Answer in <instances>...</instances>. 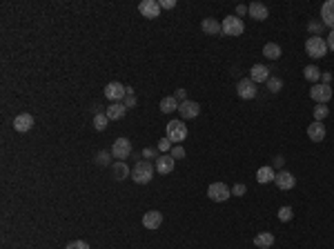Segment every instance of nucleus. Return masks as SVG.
Instances as JSON below:
<instances>
[{
  "label": "nucleus",
  "instance_id": "obj_18",
  "mask_svg": "<svg viewBox=\"0 0 334 249\" xmlns=\"http://www.w3.org/2000/svg\"><path fill=\"white\" fill-rule=\"evenodd\" d=\"M321 18H323V25L334 29V0L323 2V7H321Z\"/></svg>",
  "mask_w": 334,
  "mask_h": 249
},
{
  "label": "nucleus",
  "instance_id": "obj_36",
  "mask_svg": "<svg viewBox=\"0 0 334 249\" xmlns=\"http://www.w3.org/2000/svg\"><path fill=\"white\" fill-rule=\"evenodd\" d=\"M172 158H174V160L185 158V149H183V147H178V145H176V147H172Z\"/></svg>",
  "mask_w": 334,
  "mask_h": 249
},
{
  "label": "nucleus",
  "instance_id": "obj_45",
  "mask_svg": "<svg viewBox=\"0 0 334 249\" xmlns=\"http://www.w3.org/2000/svg\"><path fill=\"white\" fill-rule=\"evenodd\" d=\"M321 80H323V85H330V80H332V74H321Z\"/></svg>",
  "mask_w": 334,
  "mask_h": 249
},
{
  "label": "nucleus",
  "instance_id": "obj_29",
  "mask_svg": "<svg viewBox=\"0 0 334 249\" xmlns=\"http://www.w3.org/2000/svg\"><path fill=\"white\" fill-rule=\"evenodd\" d=\"M267 89H270L272 94H278V91L283 89V80L281 78H272L270 76V78H267Z\"/></svg>",
  "mask_w": 334,
  "mask_h": 249
},
{
  "label": "nucleus",
  "instance_id": "obj_25",
  "mask_svg": "<svg viewBox=\"0 0 334 249\" xmlns=\"http://www.w3.org/2000/svg\"><path fill=\"white\" fill-rule=\"evenodd\" d=\"M303 76H305V80H310V83L316 85L318 78H321V69H318L316 65H308V67L303 69Z\"/></svg>",
  "mask_w": 334,
  "mask_h": 249
},
{
  "label": "nucleus",
  "instance_id": "obj_35",
  "mask_svg": "<svg viewBox=\"0 0 334 249\" xmlns=\"http://www.w3.org/2000/svg\"><path fill=\"white\" fill-rule=\"evenodd\" d=\"M169 149H172V140L165 136L161 143H158V151H163V154H165V151H169Z\"/></svg>",
  "mask_w": 334,
  "mask_h": 249
},
{
  "label": "nucleus",
  "instance_id": "obj_34",
  "mask_svg": "<svg viewBox=\"0 0 334 249\" xmlns=\"http://www.w3.org/2000/svg\"><path fill=\"white\" fill-rule=\"evenodd\" d=\"M65 249H89V245L85 240H72V243H67Z\"/></svg>",
  "mask_w": 334,
  "mask_h": 249
},
{
  "label": "nucleus",
  "instance_id": "obj_22",
  "mask_svg": "<svg viewBox=\"0 0 334 249\" xmlns=\"http://www.w3.org/2000/svg\"><path fill=\"white\" fill-rule=\"evenodd\" d=\"M274 169L272 167H261V169L256 171V181L261 183V185H267V183H274Z\"/></svg>",
  "mask_w": 334,
  "mask_h": 249
},
{
  "label": "nucleus",
  "instance_id": "obj_44",
  "mask_svg": "<svg viewBox=\"0 0 334 249\" xmlns=\"http://www.w3.org/2000/svg\"><path fill=\"white\" fill-rule=\"evenodd\" d=\"M283 163H285V160H283V156H277V158H274V167H277V169H281Z\"/></svg>",
  "mask_w": 334,
  "mask_h": 249
},
{
  "label": "nucleus",
  "instance_id": "obj_26",
  "mask_svg": "<svg viewBox=\"0 0 334 249\" xmlns=\"http://www.w3.org/2000/svg\"><path fill=\"white\" fill-rule=\"evenodd\" d=\"M111 171H114V178L116 181H125L127 176H130V169H127V165L125 163H114L111 165Z\"/></svg>",
  "mask_w": 334,
  "mask_h": 249
},
{
  "label": "nucleus",
  "instance_id": "obj_20",
  "mask_svg": "<svg viewBox=\"0 0 334 249\" xmlns=\"http://www.w3.org/2000/svg\"><path fill=\"white\" fill-rule=\"evenodd\" d=\"M201 27H203V32L209 33V36H219V33H223V25H221L219 20H214V18H205V20L201 22Z\"/></svg>",
  "mask_w": 334,
  "mask_h": 249
},
{
  "label": "nucleus",
  "instance_id": "obj_11",
  "mask_svg": "<svg viewBox=\"0 0 334 249\" xmlns=\"http://www.w3.org/2000/svg\"><path fill=\"white\" fill-rule=\"evenodd\" d=\"M138 11L145 18H158L161 16V2L158 0H143L141 5H138Z\"/></svg>",
  "mask_w": 334,
  "mask_h": 249
},
{
  "label": "nucleus",
  "instance_id": "obj_1",
  "mask_svg": "<svg viewBox=\"0 0 334 249\" xmlns=\"http://www.w3.org/2000/svg\"><path fill=\"white\" fill-rule=\"evenodd\" d=\"M154 171H156V167H154L149 160H138L136 167L131 169V181H134L136 185H147V183L154 178Z\"/></svg>",
  "mask_w": 334,
  "mask_h": 249
},
{
  "label": "nucleus",
  "instance_id": "obj_27",
  "mask_svg": "<svg viewBox=\"0 0 334 249\" xmlns=\"http://www.w3.org/2000/svg\"><path fill=\"white\" fill-rule=\"evenodd\" d=\"M263 56H265V58H270V60H277L278 56H281V45L267 43L265 47H263Z\"/></svg>",
  "mask_w": 334,
  "mask_h": 249
},
{
  "label": "nucleus",
  "instance_id": "obj_16",
  "mask_svg": "<svg viewBox=\"0 0 334 249\" xmlns=\"http://www.w3.org/2000/svg\"><path fill=\"white\" fill-rule=\"evenodd\" d=\"M308 138L312 140V143H323L325 140V127L321 125V122L314 120L312 125H308Z\"/></svg>",
  "mask_w": 334,
  "mask_h": 249
},
{
  "label": "nucleus",
  "instance_id": "obj_2",
  "mask_svg": "<svg viewBox=\"0 0 334 249\" xmlns=\"http://www.w3.org/2000/svg\"><path fill=\"white\" fill-rule=\"evenodd\" d=\"M305 51H308L310 58H323L328 53V43L321 36H310L305 40Z\"/></svg>",
  "mask_w": 334,
  "mask_h": 249
},
{
  "label": "nucleus",
  "instance_id": "obj_6",
  "mask_svg": "<svg viewBox=\"0 0 334 249\" xmlns=\"http://www.w3.org/2000/svg\"><path fill=\"white\" fill-rule=\"evenodd\" d=\"M221 25H223L225 36H241V33L245 32V25H243V20L239 16H227Z\"/></svg>",
  "mask_w": 334,
  "mask_h": 249
},
{
  "label": "nucleus",
  "instance_id": "obj_21",
  "mask_svg": "<svg viewBox=\"0 0 334 249\" xmlns=\"http://www.w3.org/2000/svg\"><path fill=\"white\" fill-rule=\"evenodd\" d=\"M107 118H110V120H120V118L125 116L127 114V107L123 105V102H114V105H110L107 107Z\"/></svg>",
  "mask_w": 334,
  "mask_h": 249
},
{
  "label": "nucleus",
  "instance_id": "obj_40",
  "mask_svg": "<svg viewBox=\"0 0 334 249\" xmlns=\"http://www.w3.org/2000/svg\"><path fill=\"white\" fill-rule=\"evenodd\" d=\"M174 7H176V2H174V0H163V2H161V9H174Z\"/></svg>",
  "mask_w": 334,
  "mask_h": 249
},
{
  "label": "nucleus",
  "instance_id": "obj_7",
  "mask_svg": "<svg viewBox=\"0 0 334 249\" xmlns=\"http://www.w3.org/2000/svg\"><path fill=\"white\" fill-rule=\"evenodd\" d=\"M236 91H239V96L243 98V100H252V98H256V94H259V89H256V83H254L252 78L239 80V85H236Z\"/></svg>",
  "mask_w": 334,
  "mask_h": 249
},
{
  "label": "nucleus",
  "instance_id": "obj_15",
  "mask_svg": "<svg viewBox=\"0 0 334 249\" xmlns=\"http://www.w3.org/2000/svg\"><path fill=\"white\" fill-rule=\"evenodd\" d=\"M163 225V214L156 212V209H151L143 216V227L145 229H158Z\"/></svg>",
  "mask_w": 334,
  "mask_h": 249
},
{
  "label": "nucleus",
  "instance_id": "obj_4",
  "mask_svg": "<svg viewBox=\"0 0 334 249\" xmlns=\"http://www.w3.org/2000/svg\"><path fill=\"white\" fill-rule=\"evenodd\" d=\"M207 196H209V200H214V202H225L232 196V189L225 185V183H212V185L207 187Z\"/></svg>",
  "mask_w": 334,
  "mask_h": 249
},
{
  "label": "nucleus",
  "instance_id": "obj_5",
  "mask_svg": "<svg viewBox=\"0 0 334 249\" xmlns=\"http://www.w3.org/2000/svg\"><path fill=\"white\" fill-rule=\"evenodd\" d=\"M111 156H114L116 160H123L125 158H130L131 156V143L127 140V138H116L114 140V145H111Z\"/></svg>",
  "mask_w": 334,
  "mask_h": 249
},
{
  "label": "nucleus",
  "instance_id": "obj_9",
  "mask_svg": "<svg viewBox=\"0 0 334 249\" xmlns=\"http://www.w3.org/2000/svg\"><path fill=\"white\" fill-rule=\"evenodd\" d=\"M310 98H312V100H316L318 105H325V102L332 98V87H330V85H318V83H316V85L310 89Z\"/></svg>",
  "mask_w": 334,
  "mask_h": 249
},
{
  "label": "nucleus",
  "instance_id": "obj_33",
  "mask_svg": "<svg viewBox=\"0 0 334 249\" xmlns=\"http://www.w3.org/2000/svg\"><path fill=\"white\" fill-rule=\"evenodd\" d=\"M123 105H125L127 109L136 105V96H134V89H131V87H127V96H125V100H123Z\"/></svg>",
  "mask_w": 334,
  "mask_h": 249
},
{
  "label": "nucleus",
  "instance_id": "obj_14",
  "mask_svg": "<svg viewBox=\"0 0 334 249\" xmlns=\"http://www.w3.org/2000/svg\"><path fill=\"white\" fill-rule=\"evenodd\" d=\"M34 127V116L32 114H18L16 118H14V129L20 133L29 132V129Z\"/></svg>",
  "mask_w": 334,
  "mask_h": 249
},
{
  "label": "nucleus",
  "instance_id": "obj_30",
  "mask_svg": "<svg viewBox=\"0 0 334 249\" xmlns=\"http://www.w3.org/2000/svg\"><path fill=\"white\" fill-rule=\"evenodd\" d=\"M328 114H330V109L325 105H316V107H314V120H316V122H321L323 118H328Z\"/></svg>",
  "mask_w": 334,
  "mask_h": 249
},
{
  "label": "nucleus",
  "instance_id": "obj_39",
  "mask_svg": "<svg viewBox=\"0 0 334 249\" xmlns=\"http://www.w3.org/2000/svg\"><path fill=\"white\" fill-rule=\"evenodd\" d=\"M308 29H310V32H321V29H323V22H310V25H308Z\"/></svg>",
  "mask_w": 334,
  "mask_h": 249
},
{
  "label": "nucleus",
  "instance_id": "obj_12",
  "mask_svg": "<svg viewBox=\"0 0 334 249\" xmlns=\"http://www.w3.org/2000/svg\"><path fill=\"white\" fill-rule=\"evenodd\" d=\"M174 163H176V160L172 158V154H163V156H158V158H156V171H158L161 176L172 174V171H174Z\"/></svg>",
  "mask_w": 334,
  "mask_h": 249
},
{
  "label": "nucleus",
  "instance_id": "obj_19",
  "mask_svg": "<svg viewBox=\"0 0 334 249\" xmlns=\"http://www.w3.org/2000/svg\"><path fill=\"white\" fill-rule=\"evenodd\" d=\"M250 78L254 80V83H267V78H270V69H267L265 65H254V67L250 69Z\"/></svg>",
  "mask_w": 334,
  "mask_h": 249
},
{
  "label": "nucleus",
  "instance_id": "obj_37",
  "mask_svg": "<svg viewBox=\"0 0 334 249\" xmlns=\"http://www.w3.org/2000/svg\"><path fill=\"white\" fill-rule=\"evenodd\" d=\"M245 191H247V187H245V185H241V183H239V185H234V189H232V194H234V196H243Z\"/></svg>",
  "mask_w": 334,
  "mask_h": 249
},
{
  "label": "nucleus",
  "instance_id": "obj_3",
  "mask_svg": "<svg viewBox=\"0 0 334 249\" xmlns=\"http://www.w3.org/2000/svg\"><path fill=\"white\" fill-rule=\"evenodd\" d=\"M165 133L172 143H183L185 138H187V125L183 120H172V122H167Z\"/></svg>",
  "mask_w": 334,
  "mask_h": 249
},
{
  "label": "nucleus",
  "instance_id": "obj_42",
  "mask_svg": "<svg viewBox=\"0 0 334 249\" xmlns=\"http://www.w3.org/2000/svg\"><path fill=\"white\" fill-rule=\"evenodd\" d=\"M325 43H328V49H332V51H334V29L330 32V36H328V40H325Z\"/></svg>",
  "mask_w": 334,
  "mask_h": 249
},
{
  "label": "nucleus",
  "instance_id": "obj_32",
  "mask_svg": "<svg viewBox=\"0 0 334 249\" xmlns=\"http://www.w3.org/2000/svg\"><path fill=\"white\" fill-rule=\"evenodd\" d=\"M278 220H283V223L292 220V207H281L278 209Z\"/></svg>",
  "mask_w": 334,
  "mask_h": 249
},
{
  "label": "nucleus",
  "instance_id": "obj_8",
  "mask_svg": "<svg viewBox=\"0 0 334 249\" xmlns=\"http://www.w3.org/2000/svg\"><path fill=\"white\" fill-rule=\"evenodd\" d=\"M127 96V87L120 85V83H110V85L105 87V98H110L114 102H123Z\"/></svg>",
  "mask_w": 334,
  "mask_h": 249
},
{
  "label": "nucleus",
  "instance_id": "obj_41",
  "mask_svg": "<svg viewBox=\"0 0 334 249\" xmlns=\"http://www.w3.org/2000/svg\"><path fill=\"white\" fill-rule=\"evenodd\" d=\"M174 98H176V100H181V102H185V100H187V94H185V89H178Z\"/></svg>",
  "mask_w": 334,
  "mask_h": 249
},
{
  "label": "nucleus",
  "instance_id": "obj_17",
  "mask_svg": "<svg viewBox=\"0 0 334 249\" xmlns=\"http://www.w3.org/2000/svg\"><path fill=\"white\" fill-rule=\"evenodd\" d=\"M247 14H250L254 20H265V18L270 16V11H267V7L263 5V2H252V5L247 7Z\"/></svg>",
  "mask_w": 334,
  "mask_h": 249
},
{
  "label": "nucleus",
  "instance_id": "obj_13",
  "mask_svg": "<svg viewBox=\"0 0 334 249\" xmlns=\"http://www.w3.org/2000/svg\"><path fill=\"white\" fill-rule=\"evenodd\" d=\"M274 183H277V187L278 189H283V191H287V189H292L294 185H297V178H294L290 171H278L277 176H274Z\"/></svg>",
  "mask_w": 334,
  "mask_h": 249
},
{
  "label": "nucleus",
  "instance_id": "obj_31",
  "mask_svg": "<svg viewBox=\"0 0 334 249\" xmlns=\"http://www.w3.org/2000/svg\"><path fill=\"white\" fill-rule=\"evenodd\" d=\"M111 158H114V156H111V151H100V154L96 156V163L103 165V167H107V165L111 163Z\"/></svg>",
  "mask_w": 334,
  "mask_h": 249
},
{
  "label": "nucleus",
  "instance_id": "obj_28",
  "mask_svg": "<svg viewBox=\"0 0 334 249\" xmlns=\"http://www.w3.org/2000/svg\"><path fill=\"white\" fill-rule=\"evenodd\" d=\"M107 122H110L107 114H96V116H94V127H96V132H105V129H107Z\"/></svg>",
  "mask_w": 334,
  "mask_h": 249
},
{
  "label": "nucleus",
  "instance_id": "obj_43",
  "mask_svg": "<svg viewBox=\"0 0 334 249\" xmlns=\"http://www.w3.org/2000/svg\"><path fill=\"white\" fill-rule=\"evenodd\" d=\"M245 14H247V7L245 5H239V7H236V16H245Z\"/></svg>",
  "mask_w": 334,
  "mask_h": 249
},
{
  "label": "nucleus",
  "instance_id": "obj_23",
  "mask_svg": "<svg viewBox=\"0 0 334 249\" xmlns=\"http://www.w3.org/2000/svg\"><path fill=\"white\" fill-rule=\"evenodd\" d=\"M254 245H256V247H261V249H267V247H272V245H274V236H272L270 232H261L254 238Z\"/></svg>",
  "mask_w": 334,
  "mask_h": 249
},
{
  "label": "nucleus",
  "instance_id": "obj_24",
  "mask_svg": "<svg viewBox=\"0 0 334 249\" xmlns=\"http://www.w3.org/2000/svg\"><path fill=\"white\" fill-rule=\"evenodd\" d=\"M161 112L163 114H172V112H178V100L174 96H165L161 100Z\"/></svg>",
  "mask_w": 334,
  "mask_h": 249
},
{
  "label": "nucleus",
  "instance_id": "obj_10",
  "mask_svg": "<svg viewBox=\"0 0 334 249\" xmlns=\"http://www.w3.org/2000/svg\"><path fill=\"white\" fill-rule=\"evenodd\" d=\"M178 114H181L183 120H192V118H196L201 114V105L194 100H185L178 105Z\"/></svg>",
  "mask_w": 334,
  "mask_h": 249
},
{
  "label": "nucleus",
  "instance_id": "obj_38",
  "mask_svg": "<svg viewBox=\"0 0 334 249\" xmlns=\"http://www.w3.org/2000/svg\"><path fill=\"white\" fill-rule=\"evenodd\" d=\"M143 158H158V156H156V149H151V147L143 149Z\"/></svg>",
  "mask_w": 334,
  "mask_h": 249
}]
</instances>
